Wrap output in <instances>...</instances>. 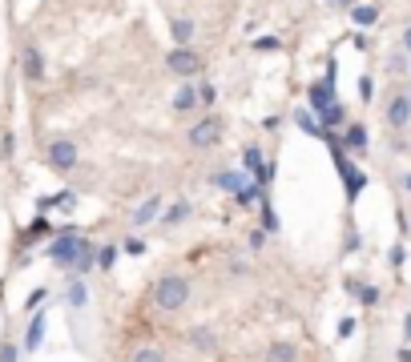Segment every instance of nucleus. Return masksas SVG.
Wrapping results in <instances>:
<instances>
[{"instance_id":"f257e3e1","label":"nucleus","mask_w":411,"mask_h":362,"mask_svg":"<svg viewBox=\"0 0 411 362\" xmlns=\"http://www.w3.org/2000/svg\"><path fill=\"white\" fill-rule=\"evenodd\" d=\"M154 302H158V310H182V306L190 302V282H186L182 274H165V278H158Z\"/></svg>"},{"instance_id":"f03ea898","label":"nucleus","mask_w":411,"mask_h":362,"mask_svg":"<svg viewBox=\"0 0 411 362\" xmlns=\"http://www.w3.org/2000/svg\"><path fill=\"white\" fill-rule=\"evenodd\" d=\"M77 245H81V230H77V226H64V230H57L53 241H49V258H53L61 270H69L73 258H77Z\"/></svg>"},{"instance_id":"7ed1b4c3","label":"nucleus","mask_w":411,"mask_h":362,"mask_svg":"<svg viewBox=\"0 0 411 362\" xmlns=\"http://www.w3.org/2000/svg\"><path fill=\"white\" fill-rule=\"evenodd\" d=\"M165 69H169L174 77H186V81H193V77L202 73V57H198L193 49H169V53H165Z\"/></svg>"},{"instance_id":"20e7f679","label":"nucleus","mask_w":411,"mask_h":362,"mask_svg":"<svg viewBox=\"0 0 411 362\" xmlns=\"http://www.w3.org/2000/svg\"><path fill=\"white\" fill-rule=\"evenodd\" d=\"M190 141L193 149H210V145H218L222 141V117H202L198 125H190Z\"/></svg>"},{"instance_id":"39448f33","label":"nucleus","mask_w":411,"mask_h":362,"mask_svg":"<svg viewBox=\"0 0 411 362\" xmlns=\"http://www.w3.org/2000/svg\"><path fill=\"white\" fill-rule=\"evenodd\" d=\"M49 165H53V169H61V173H69V169H73V165H77V145H73V141H53V145H49Z\"/></svg>"},{"instance_id":"423d86ee","label":"nucleus","mask_w":411,"mask_h":362,"mask_svg":"<svg viewBox=\"0 0 411 362\" xmlns=\"http://www.w3.org/2000/svg\"><path fill=\"white\" fill-rule=\"evenodd\" d=\"M97 266V245L89 238H81V245H77V258H73V266H69V270H73V278H81V274H89Z\"/></svg>"},{"instance_id":"0eeeda50","label":"nucleus","mask_w":411,"mask_h":362,"mask_svg":"<svg viewBox=\"0 0 411 362\" xmlns=\"http://www.w3.org/2000/svg\"><path fill=\"white\" fill-rule=\"evenodd\" d=\"M45 326H49V322H45V314L36 310L32 322H29V330H25V346H21L25 354H36V350H40V342H45Z\"/></svg>"},{"instance_id":"6e6552de","label":"nucleus","mask_w":411,"mask_h":362,"mask_svg":"<svg viewBox=\"0 0 411 362\" xmlns=\"http://www.w3.org/2000/svg\"><path fill=\"white\" fill-rule=\"evenodd\" d=\"M73 206H77V193H73V189H61V193H49V197H40V202H36V213H49V210H73Z\"/></svg>"},{"instance_id":"1a4fd4ad","label":"nucleus","mask_w":411,"mask_h":362,"mask_svg":"<svg viewBox=\"0 0 411 362\" xmlns=\"http://www.w3.org/2000/svg\"><path fill=\"white\" fill-rule=\"evenodd\" d=\"M246 181H250L246 169H222V173H214V185H218L222 193H238Z\"/></svg>"},{"instance_id":"9d476101","label":"nucleus","mask_w":411,"mask_h":362,"mask_svg":"<svg viewBox=\"0 0 411 362\" xmlns=\"http://www.w3.org/2000/svg\"><path fill=\"white\" fill-rule=\"evenodd\" d=\"M21 64H25V77H29V81H45V57H40V49H36V45H25Z\"/></svg>"},{"instance_id":"9b49d317","label":"nucleus","mask_w":411,"mask_h":362,"mask_svg":"<svg viewBox=\"0 0 411 362\" xmlns=\"http://www.w3.org/2000/svg\"><path fill=\"white\" fill-rule=\"evenodd\" d=\"M343 149H351V153H363L367 149V129L359 125V121H347V129H343Z\"/></svg>"},{"instance_id":"f8f14e48","label":"nucleus","mask_w":411,"mask_h":362,"mask_svg":"<svg viewBox=\"0 0 411 362\" xmlns=\"http://www.w3.org/2000/svg\"><path fill=\"white\" fill-rule=\"evenodd\" d=\"M198 105H202V101H198V85H193V81H186L182 89L174 93V113H190Z\"/></svg>"},{"instance_id":"ddd939ff","label":"nucleus","mask_w":411,"mask_h":362,"mask_svg":"<svg viewBox=\"0 0 411 362\" xmlns=\"http://www.w3.org/2000/svg\"><path fill=\"white\" fill-rule=\"evenodd\" d=\"M307 97H311V113H322V109L335 101V85H327V81H315Z\"/></svg>"},{"instance_id":"4468645a","label":"nucleus","mask_w":411,"mask_h":362,"mask_svg":"<svg viewBox=\"0 0 411 362\" xmlns=\"http://www.w3.org/2000/svg\"><path fill=\"white\" fill-rule=\"evenodd\" d=\"M169 32H174V49H190V40H193V21H186V16H174V21H169Z\"/></svg>"},{"instance_id":"2eb2a0df","label":"nucleus","mask_w":411,"mask_h":362,"mask_svg":"<svg viewBox=\"0 0 411 362\" xmlns=\"http://www.w3.org/2000/svg\"><path fill=\"white\" fill-rule=\"evenodd\" d=\"M161 217V197H145L137 210H133V226H150Z\"/></svg>"},{"instance_id":"dca6fc26","label":"nucleus","mask_w":411,"mask_h":362,"mask_svg":"<svg viewBox=\"0 0 411 362\" xmlns=\"http://www.w3.org/2000/svg\"><path fill=\"white\" fill-rule=\"evenodd\" d=\"M387 121H391L395 129H403V125H408V121H411V101H408V97H395V101L387 105Z\"/></svg>"},{"instance_id":"f3484780","label":"nucleus","mask_w":411,"mask_h":362,"mask_svg":"<svg viewBox=\"0 0 411 362\" xmlns=\"http://www.w3.org/2000/svg\"><path fill=\"white\" fill-rule=\"evenodd\" d=\"M351 21H355L359 29H371V25L379 21V8H375V4H359V0H355V4H351Z\"/></svg>"},{"instance_id":"a211bd4d","label":"nucleus","mask_w":411,"mask_h":362,"mask_svg":"<svg viewBox=\"0 0 411 362\" xmlns=\"http://www.w3.org/2000/svg\"><path fill=\"white\" fill-rule=\"evenodd\" d=\"M318 125H322V129H339V125H347V109H343L339 101H331V105L318 113Z\"/></svg>"},{"instance_id":"6ab92c4d","label":"nucleus","mask_w":411,"mask_h":362,"mask_svg":"<svg viewBox=\"0 0 411 362\" xmlns=\"http://www.w3.org/2000/svg\"><path fill=\"white\" fill-rule=\"evenodd\" d=\"M234 197H238V206H242V210H254V206H258V202L266 197V189H262L258 181H246V185H242V189H238Z\"/></svg>"},{"instance_id":"aec40b11","label":"nucleus","mask_w":411,"mask_h":362,"mask_svg":"<svg viewBox=\"0 0 411 362\" xmlns=\"http://www.w3.org/2000/svg\"><path fill=\"white\" fill-rule=\"evenodd\" d=\"M45 234H53V226H49V217H45V213H36V217H32V226L29 230H25V245H32V241H40L45 238Z\"/></svg>"},{"instance_id":"412c9836","label":"nucleus","mask_w":411,"mask_h":362,"mask_svg":"<svg viewBox=\"0 0 411 362\" xmlns=\"http://www.w3.org/2000/svg\"><path fill=\"white\" fill-rule=\"evenodd\" d=\"M294 125H298L303 133H311V137H322V125H318V117L311 109H294Z\"/></svg>"},{"instance_id":"4be33fe9","label":"nucleus","mask_w":411,"mask_h":362,"mask_svg":"<svg viewBox=\"0 0 411 362\" xmlns=\"http://www.w3.org/2000/svg\"><path fill=\"white\" fill-rule=\"evenodd\" d=\"M266 362H298V350H294L290 342H270V350H266Z\"/></svg>"},{"instance_id":"5701e85b","label":"nucleus","mask_w":411,"mask_h":362,"mask_svg":"<svg viewBox=\"0 0 411 362\" xmlns=\"http://www.w3.org/2000/svg\"><path fill=\"white\" fill-rule=\"evenodd\" d=\"M190 202H186V197H182V202H174V206H169V210L161 213V221H165V226H182V221H186V217H190Z\"/></svg>"},{"instance_id":"b1692460","label":"nucleus","mask_w":411,"mask_h":362,"mask_svg":"<svg viewBox=\"0 0 411 362\" xmlns=\"http://www.w3.org/2000/svg\"><path fill=\"white\" fill-rule=\"evenodd\" d=\"M190 346H198V350H214V346H218V338H214V330H210V326H193V330H190Z\"/></svg>"},{"instance_id":"393cba45","label":"nucleus","mask_w":411,"mask_h":362,"mask_svg":"<svg viewBox=\"0 0 411 362\" xmlns=\"http://www.w3.org/2000/svg\"><path fill=\"white\" fill-rule=\"evenodd\" d=\"M262 165H266V157H262V149H258V145H250V149L242 153V169H246L250 178H258V173H262Z\"/></svg>"},{"instance_id":"a878e982","label":"nucleus","mask_w":411,"mask_h":362,"mask_svg":"<svg viewBox=\"0 0 411 362\" xmlns=\"http://www.w3.org/2000/svg\"><path fill=\"white\" fill-rule=\"evenodd\" d=\"M64 298H69V306H73V310H81V306L89 302V290H85V282H81V278H73V282H69V294H64Z\"/></svg>"},{"instance_id":"bb28decb","label":"nucleus","mask_w":411,"mask_h":362,"mask_svg":"<svg viewBox=\"0 0 411 362\" xmlns=\"http://www.w3.org/2000/svg\"><path fill=\"white\" fill-rule=\"evenodd\" d=\"M117 262V245H97V270H113Z\"/></svg>"},{"instance_id":"cd10ccee","label":"nucleus","mask_w":411,"mask_h":362,"mask_svg":"<svg viewBox=\"0 0 411 362\" xmlns=\"http://www.w3.org/2000/svg\"><path fill=\"white\" fill-rule=\"evenodd\" d=\"M258 206H262V230H266V234H274V230H279V213H274V206H270L266 197H262Z\"/></svg>"},{"instance_id":"c85d7f7f","label":"nucleus","mask_w":411,"mask_h":362,"mask_svg":"<svg viewBox=\"0 0 411 362\" xmlns=\"http://www.w3.org/2000/svg\"><path fill=\"white\" fill-rule=\"evenodd\" d=\"M279 49H283L279 36H258V40H254V53H279Z\"/></svg>"},{"instance_id":"c756f323","label":"nucleus","mask_w":411,"mask_h":362,"mask_svg":"<svg viewBox=\"0 0 411 362\" xmlns=\"http://www.w3.org/2000/svg\"><path fill=\"white\" fill-rule=\"evenodd\" d=\"M355 298L363 302V306H379V286H359Z\"/></svg>"},{"instance_id":"7c9ffc66","label":"nucleus","mask_w":411,"mask_h":362,"mask_svg":"<svg viewBox=\"0 0 411 362\" xmlns=\"http://www.w3.org/2000/svg\"><path fill=\"white\" fill-rule=\"evenodd\" d=\"M45 298H49V290H45V286H36V290L29 294V302H25V310H32V314H36V310L45 306Z\"/></svg>"},{"instance_id":"2f4dec72","label":"nucleus","mask_w":411,"mask_h":362,"mask_svg":"<svg viewBox=\"0 0 411 362\" xmlns=\"http://www.w3.org/2000/svg\"><path fill=\"white\" fill-rule=\"evenodd\" d=\"M133 362H165V354H161V350H154V346H141V350L133 354Z\"/></svg>"},{"instance_id":"473e14b6","label":"nucleus","mask_w":411,"mask_h":362,"mask_svg":"<svg viewBox=\"0 0 411 362\" xmlns=\"http://www.w3.org/2000/svg\"><path fill=\"white\" fill-rule=\"evenodd\" d=\"M0 362H21V346H16V342H4V346H0Z\"/></svg>"},{"instance_id":"72a5a7b5","label":"nucleus","mask_w":411,"mask_h":362,"mask_svg":"<svg viewBox=\"0 0 411 362\" xmlns=\"http://www.w3.org/2000/svg\"><path fill=\"white\" fill-rule=\"evenodd\" d=\"M359 97H363V101H371V97H375V81H371V77H363V81H359Z\"/></svg>"},{"instance_id":"f704fd0d","label":"nucleus","mask_w":411,"mask_h":362,"mask_svg":"<svg viewBox=\"0 0 411 362\" xmlns=\"http://www.w3.org/2000/svg\"><path fill=\"white\" fill-rule=\"evenodd\" d=\"M126 254L141 258V254H145V241H141V238H129V241H126Z\"/></svg>"},{"instance_id":"c9c22d12","label":"nucleus","mask_w":411,"mask_h":362,"mask_svg":"<svg viewBox=\"0 0 411 362\" xmlns=\"http://www.w3.org/2000/svg\"><path fill=\"white\" fill-rule=\"evenodd\" d=\"M266 245V230H250V250H262Z\"/></svg>"},{"instance_id":"e433bc0d","label":"nucleus","mask_w":411,"mask_h":362,"mask_svg":"<svg viewBox=\"0 0 411 362\" xmlns=\"http://www.w3.org/2000/svg\"><path fill=\"white\" fill-rule=\"evenodd\" d=\"M198 101H202V105H214V85H202V89H198Z\"/></svg>"},{"instance_id":"4c0bfd02","label":"nucleus","mask_w":411,"mask_h":362,"mask_svg":"<svg viewBox=\"0 0 411 362\" xmlns=\"http://www.w3.org/2000/svg\"><path fill=\"white\" fill-rule=\"evenodd\" d=\"M351 334H355V318H343L339 322V338H351Z\"/></svg>"},{"instance_id":"58836bf2","label":"nucleus","mask_w":411,"mask_h":362,"mask_svg":"<svg viewBox=\"0 0 411 362\" xmlns=\"http://www.w3.org/2000/svg\"><path fill=\"white\" fill-rule=\"evenodd\" d=\"M403 258H408L403 245H391V266H403Z\"/></svg>"},{"instance_id":"ea45409f","label":"nucleus","mask_w":411,"mask_h":362,"mask_svg":"<svg viewBox=\"0 0 411 362\" xmlns=\"http://www.w3.org/2000/svg\"><path fill=\"white\" fill-rule=\"evenodd\" d=\"M399 45H403V49H408V53H411V25H408V29H403V40H399Z\"/></svg>"},{"instance_id":"a19ab883","label":"nucleus","mask_w":411,"mask_h":362,"mask_svg":"<svg viewBox=\"0 0 411 362\" xmlns=\"http://www.w3.org/2000/svg\"><path fill=\"white\" fill-rule=\"evenodd\" d=\"M403 338H408V342H411V314H408V318H403Z\"/></svg>"},{"instance_id":"79ce46f5","label":"nucleus","mask_w":411,"mask_h":362,"mask_svg":"<svg viewBox=\"0 0 411 362\" xmlns=\"http://www.w3.org/2000/svg\"><path fill=\"white\" fill-rule=\"evenodd\" d=\"M403 185H408V193H411V173H408V181H403Z\"/></svg>"},{"instance_id":"37998d69","label":"nucleus","mask_w":411,"mask_h":362,"mask_svg":"<svg viewBox=\"0 0 411 362\" xmlns=\"http://www.w3.org/2000/svg\"><path fill=\"white\" fill-rule=\"evenodd\" d=\"M408 101H411V93H408Z\"/></svg>"}]
</instances>
